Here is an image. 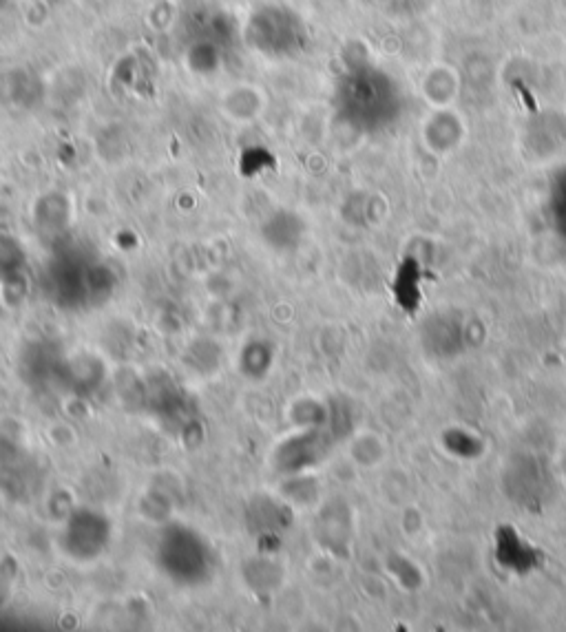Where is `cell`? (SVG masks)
<instances>
[{
  "label": "cell",
  "instance_id": "6da1fadb",
  "mask_svg": "<svg viewBox=\"0 0 566 632\" xmlns=\"http://www.w3.org/2000/svg\"><path fill=\"white\" fill-rule=\"evenodd\" d=\"M343 107L350 115V122L363 129H381L401 109L398 87L387 73L379 69H365L352 73L343 87Z\"/></svg>",
  "mask_w": 566,
  "mask_h": 632
},
{
  "label": "cell",
  "instance_id": "7a4b0ae2",
  "mask_svg": "<svg viewBox=\"0 0 566 632\" xmlns=\"http://www.w3.org/2000/svg\"><path fill=\"white\" fill-rule=\"evenodd\" d=\"M463 135V118L449 109H438L423 126V140L429 144V149H434L438 153L456 149V146L463 142Z\"/></svg>",
  "mask_w": 566,
  "mask_h": 632
},
{
  "label": "cell",
  "instance_id": "3957f363",
  "mask_svg": "<svg viewBox=\"0 0 566 632\" xmlns=\"http://www.w3.org/2000/svg\"><path fill=\"white\" fill-rule=\"evenodd\" d=\"M421 91L429 104H434L438 109H447L460 93V76L452 67L436 65L423 76Z\"/></svg>",
  "mask_w": 566,
  "mask_h": 632
},
{
  "label": "cell",
  "instance_id": "277c9868",
  "mask_svg": "<svg viewBox=\"0 0 566 632\" xmlns=\"http://www.w3.org/2000/svg\"><path fill=\"white\" fill-rule=\"evenodd\" d=\"M553 224L560 237L566 241V175L558 179V184L553 188V202H551Z\"/></svg>",
  "mask_w": 566,
  "mask_h": 632
}]
</instances>
